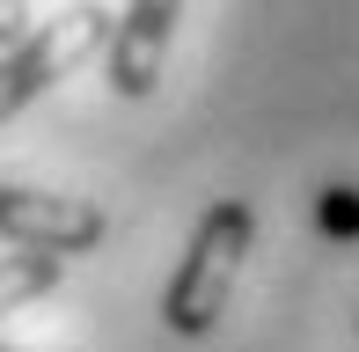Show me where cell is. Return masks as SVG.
Returning a JSON list of instances; mask_svg holds the SVG:
<instances>
[{
  "mask_svg": "<svg viewBox=\"0 0 359 352\" xmlns=\"http://www.w3.org/2000/svg\"><path fill=\"white\" fill-rule=\"evenodd\" d=\"M257 243V213L242 198H220L198 213V228H191L184 257H176L169 286H161V323L176 330V338H205V330L220 323L227 294H235V271L250 257Z\"/></svg>",
  "mask_w": 359,
  "mask_h": 352,
  "instance_id": "cell-1",
  "label": "cell"
},
{
  "mask_svg": "<svg viewBox=\"0 0 359 352\" xmlns=\"http://www.w3.org/2000/svg\"><path fill=\"white\" fill-rule=\"evenodd\" d=\"M103 37H110V8H95V0L67 8L44 29H22V37L0 52V125H8L15 110H29L52 81H67L74 67H88V59L103 52Z\"/></svg>",
  "mask_w": 359,
  "mask_h": 352,
  "instance_id": "cell-2",
  "label": "cell"
},
{
  "mask_svg": "<svg viewBox=\"0 0 359 352\" xmlns=\"http://www.w3.org/2000/svg\"><path fill=\"white\" fill-rule=\"evenodd\" d=\"M110 235L103 205L74 198V191H29V184H0V243L22 250H59V257H81Z\"/></svg>",
  "mask_w": 359,
  "mask_h": 352,
  "instance_id": "cell-3",
  "label": "cell"
},
{
  "mask_svg": "<svg viewBox=\"0 0 359 352\" xmlns=\"http://www.w3.org/2000/svg\"><path fill=\"white\" fill-rule=\"evenodd\" d=\"M176 22H184V0H125V15H110L103 74H110V88H118L125 103H147V95H154Z\"/></svg>",
  "mask_w": 359,
  "mask_h": 352,
  "instance_id": "cell-4",
  "label": "cell"
},
{
  "mask_svg": "<svg viewBox=\"0 0 359 352\" xmlns=\"http://www.w3.org/2000/svg\"><path fill=\"white\" fill-rule=\"evenodd\" d=\"M59 279H67V257H59V250H22L15 243V257H0V316H15L22 301H44Z\"/></svg>",
  "mask_w": 359,
  "mask_h": 352,
  "instance_id": "cell-5",
  "label": "cell"
},
{
  "mask_svg": "<svg viewBox=\"0 0 359 352\" xmlns=\"http://www.w3.org/2000/svg\"><path fill=\"white\" fill-rule=\"evenodd\" d=\"M323 228H330V235H359V191L352 184L323 191Z\"/></svg>",
  "mask_w": 359,
  "mask_h": 352,
  "instance_id": "cell-6",
  "label": "cell"
},
{
  "mask_svg": "<svg viewBox=\"0 0 359 352\" xmlns=\"http://www.w3.org/2000/svg\"><path fill=\"white\" fill-rule=\"evenodd\" d=\"M22 29H29V0H0V52H8Z\"/></svg>",
  "mask_w": 359,
  "mask_h": 352,
  "instance_id": "cell-7",
  "label": "cell"
},
{
  "mask_svg": "<svg viewBox=\"0 0 359 352\" xmlns=\"http://www.w3.org/2000/svg\"><path fill=\"white\" fill-rule=\"evenodd\" d=\"M0 352H8V345H0Z\"/></svg>",
  "mask_w": 359,
  "mask_h": 352,
  "instance_id": "cell-8",
  "label": "cell"
}]
</instances>
